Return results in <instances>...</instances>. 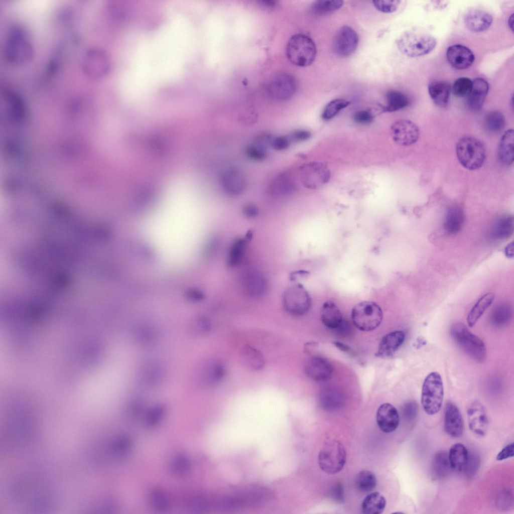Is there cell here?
<instances>
[{"label": "cell", "mask_w": 514, "mask_h": 514, "mask_svg": "<svg viewBox=\"0 0 514 514\" xmlns=\"http://www.w3.org/2000/svg\"><path fill=\"white\" fill-rule=\"evenodd\" d=\"M396 43L403 54L410 57H417L432 52L436 46L437 41L427 32L413 30L403 33Z\"/></svg>", "instance_id": "cell-1"}, {"label": "cell", "mask_w": 514, "mask_h": 514, "mask_svg": "<svg viewBox=\"0 0 514 514\" xmlns=\"http://www.w3.org/2000/svg\"><path fill=\"white\" fill-rule=\"evenodd\" d=\"M450 334L455 343L471 358L480 363L485 360L486 349L484 343L462 323H453L450 327Z\"/></svg>", "instance_id": "cell-2"}, {"label": "cell", "mask_w": 514, "mask_h": 514, "mask_svg": "<svg viewBox=\"0 0 514 514\" xmlns=\"http://www.w3.org/2000/svg\"><path fill=\"white\" fill-rule=\"evenodd\" d=\"M456 153L460 163L469 170L481 167L485 159L484 145L472 136H464L459 139L456 144Z\"/></svg>", "instance_id": "cell-3"}, {"label": "cell", "mask_w": 514, "mask_h": 514, "mask_svg": "<svg viewBox=\"0 0 514 514\" xmlns=\"http://www.w3.org/2000/svg\"><path fill=\"white\" fill-rule=\"evenodd\" d=\"M286 53L288 59L293 64L300 67H306L314 62L317 50L314 42L309 37L297 34L289 40Z\"/></svg>", "instance_id": "cell-4"}, {"label": "cell", "mask_w": 514, "mask_h": 514, "mask_svg": "<svg viewBox=\"0 0 514 514\" xmlns=\"http://www.w3.org/2000/svg\"><path fill=\"white\" fill-rule=\"evenodd\" d=\"M444 398V386L440 374L436 371L425 378L422 389L421 402L424 411L429 415L440 410Z\"/></svg>", "instance_id": "cell-5"}, {"label": "cell", "mask_w": 514, "mask_h": 514, "mask_svg": "<svg viewBox=\"0 0 514 514\" xmlns=\"http://www.w3.org/2000/svg\"><path fill=\"white\" fill-rule=\"evenodd\" d=\"M346 456L344 445L338 440H330L324 444L319 453V466L327 474H336L344 467Z\"/></svg>", "instance_id": "cell-6"}, {"label": "cell", "mask_w": 514, "mask_h": 514, "mask_svg": "<svg viewBox=\"0 0 514 514\" xmlns=\"http://www.w3.org/2000/svg\"><path fill=\"white\" fill-rule=\"evenodd\" d=\"M383 314L380 306L372 301H363L356 304L351 311V319L358 329L369 331L381 323Z\"/></svg>", "instance_id": "cell-7"}, {"label": "cell", "mask_w": 514, "mask_h": 514, "mask_svg": "<svg viewBox=\"0 0 514 514\" xmlns=\"http://www.w3.org/2000/svg\"><path fill=\"white\" fill-rule=\"evenodd\" d=\"M27 36L19 28L14 27L10 31L5 46V54L12 63L21 64L27 62L32 56V47Z\"/></svg>", "instance_id": "cell-8"}, {"label": "cell", "mask_w": 514, "mask_h": 514, "mask_svg": "<svg viewBox=\"0 0 514 514\" xmlns=\"http://www.w3.org/2000/svg\"><path fill=\"white\" fill-rule=\"evenodd\" d=\"M283 303L285 311L296 317L307 313L311 306L310 296L306 289L300 283L292 285L285 291Z\"/></svg>", "instance_id": "cell-9"}, {"label": "cell", "mask_w": 514, "mask_h": 514, "mask_svg": "<svg viewBox=\"0 0 514 514\" xmlns=\"http://www.w3.org/2000/svg\"><path fill=\"white\" fill-rule=\"evenodd\" d=\"M110 66L107 54L102 49L92 47L84 53L81 60V68L86 75L98 78L108 72Z\"/></svg>", "instance_id": "cell-10"}, {"label": "cell", "mask_w": 514, "mask_h": 514, "mask_svg": "<svg viewBox=\"0 0 514 514\" xmlns=\"http://www.w3.org/2000/svg\"><path fill=\"white\" fill-rule=\"evenodd\" d=\"M299 171L303 185L309 189H317L327 183L330 179L329 170L323 162L305 164L300 167Z\"/></svg>", "instance_id": "cell-11"}, {"label": "cell", "mask_w": 514, "mask_h": 514, "mask_svg": "<svg viewBox=\"0 0 514 514\" xmlns=\"http://www.w3.org/2000/svg\"><path fill=\"white\" fill-rule=\"evenodd\" d=\"M296 81L291 75L282 73L274 75L268 81L266 92L270 98L282 101L290 99L295 94Z\"/></svg>", "instance_id": "cell-12"}, {"label": "cell", "mask_w": 514, "mask_h": 514, "mask_svg": "<svg viewBox=\"0 0 514 514\" xmlns=\"http://www.w3.org/2000/svg\"><path fill=\"white\" fill-rule=\"evenodd\" d=\"M390 134L394 141L399 145L409 146L418 141L420 130L414 122L402 119L393 123L390 127Z\"/></svg>", "instance_id": "cell-13"}, {"label": "cell", "mask_w": 514, "mask_h": 514, "mask_svg": "<svg viewBox=\"0 0 514 514\" xmlns=\"http://www.w3.org/2000/svg\"><path fill=\"white\" fill-rule=\"evenodd\" d=\"M358 43L356 32L348 26L341 27L337 32L333 40V50L339 57L346 58L356 50Z\"/></svg>", "instance_id": "cell-14"}, {"label": "cell", "mask_w": 514, "mask_h": 514, "mask_svg": "<svg viewBox=\"0 0 514 514\" xmlns=\"http://www.w3.org/2000/svg\"><path fill=\"white\" fill-rule=\"evenodd\" d=\"M468 426L471 431L479 437L485 436L488 427V419L483 406L478 401L471 403L467 409Z\"/></svg>", "instance_id": "cell-15"}, {"label": "cell", "mask_w": 514, "mask_h": 514, "mask_svg": "<svg viewBox=\"0 0 514 514\" xmlns=\"http://www.w3.org/2000/svg\"><path fill=\"white\" fill-rule=\"evenodd\" d=\"M306 374L311 379L317 381L327 380L332 376L333 368L326 359L320 356L308 358L304 365Z\"/></svg>", "instance_id": "cell-16"}, {"label": "cell", "mask_w": 514, "mask_h": 514, "mask_svg": "<svg viewBox=\"0 0 514 514\" xmlns=\"http://www.w3.org/2000/svg\"><path fill=\"white\" fill-rule=\"evenodd\" d=\"M376 421L379 428L384 433L395 431L399 426L400 417L397 409L392 404L384 403L378 408Z\"/></svg>", "instance_id": "cell-17"}, {"label": "cell", "mask_w": 514, "mask_h": 514, "mask_svg": "<svg viewBox=\"0 0 514 514\" xmlns=\"http://www.w3.org/2000/svg\"><path fill=\"white\" fill-rule=\"evenodd\" d=\"M221 186L224 192L231 196H237L243 193L246 182L243 174L237 169L226 171L220 180Z\"/></svg>", "instance_id": "cell-18"}, {"label": "cell", "mask_w": 514, "mask_h": 514, "mask_svg": "<svg viewBox=\"0 0 514 514\" xmlns=\"http://www.w3.org/2000/svg\"><path fill=\"white\" fill-rule=\"evenodd\" d=\"M446 57L449 64L459 70L468 68L474 61L472 52L467 47L458 44L448 48Z\"/></svg>", "instance_id": "cell-19"}, {"label": "cell", "mask_w": 514, "mask_h": 514, "mask_svg": "<svg viewBox=\"0 0 514 514\" xmlns=\"http://www.w3.org/2000/svg\"><path fill=\"white\" fill-rule=\"evenodd\" d=\"M444 429L448 435L454 438L460 437L463 432L462 417L457 407L451 402L445 408Z\"/></svg>", "instance_id": "cell-20"}, {"label": "cell", "mask_w": 514, "mask_h": 514, "mask_svg": "<svg viewBox=\"0 0 514 514\" xmlns=\"http://www.w3.org/2000/svg\"><path fill=\"white\" fill-rule=\"evenodd\" d=\"M493 18L487 12L479 9L469 10L464 16L466 27L470 31L479 32L486 30L492 24Z\"/></svg>", "instance_id": "cell-21"}, {"label": "cell", "mask_w": 514, "mask_h": 514, "mask_svg": "<svg viewBox=\"0 0 514 514\" xmlns=\"http://www.w3.org/2000/svg\"><path fill=\"white\" fill-rule=\"evenodd\" d=\"M405 337V332L401 330L387 334L380 342L375 356L384 358L391 357L404 342Z\"/></svg>", "instance_id": "cell-22"}, {"label": "cell", "mask_w": 514, "mask_h": 514, "mask_svg": "<svg viewBox=\"0 0 514 514\" xmlns=\"http://www.w3.org/2000/svg\"><path fill=\"white\" fill-rule=\"evenodd\" d=\"M489 90L488 82L484 78L478 77L472 81L471 88L467 95L469 107L477 111L482 107Z\"/></svg>", "instance_id": "cell-23"}, {"label": "cell", "mask_w": 514, "mask_h": 514, "mask_svg": "<svg viewBox=\"0 0 514 514\" xmlns=\"http://www.w3.org/2000/svg\"><path fill=\"white\" fill-rule=\"evenodd\" d=\"M296 186L291 177L287 173H282L277 176L269 187V193L275 197H286L291 195L295 190Z\"/></svg>", "instance_id": "cell-24"}, {"label": "cell", "mask_w": 514, "mask_h": 514, "mask_svg": "<svg viewBox=\"0 0 514 514\" xmlns=\"http://www.w3.org/2000/svg\"><path fill=\"white\" fill-rule=\"evenodd\" d=\"M245 292L251 297L263 296L267 290V284L264 277L256 272H249L243 279Z\"/></svg>", "instance_id": "cell-25"}, {"label": "cell", "mask_w": 514, "mask_h": 514, "mask_svg": "<svg viewBox=\"0 0 514 514\" xmlns=\"http://www.w3.org/2000/svg\"><path fill=\"white\" fill-rule=\"evenodd\" d=\"M514 132L508 129L502 136L498 146V157L505 166H510L513 161Z\"/></svg>", "instance_id": "cell-26"}, {"label": "cell", "mask_w": 514, "mask_h": 514, "mask_svg": "<svg viewBox=\"0 0 514 514\" xmlns=\"http://www.w3.org/2000/svg\"><path fill=\"white\" fill-rule=\"evenodd\" d=\"M451 87L445 81H435L428 85V92L433 102L438 106H447L450 95Z\"/></svg>", "instance_id": "cell-27"}, {"label": "cell", "mask_w": 514, "mask_h": 514, "mask_svg": "<svg viewBox=\"0 0 514 514\" xmlns=\"http://www.w3.org/2000/svg\"><path fill=\"white\" fill-rule=\"evenodd\" d=\"M241 359L248 369L259 371L265 366V361L262 353L257 349L250 345H245L240 351Z\"/></svg>", "instance_id": "cell-28"}, {"label": "cell", "mask_w": 514, "mask_h": 514, "mask_svg": "<svg viewBox=\"0 0 514 514\" xmlns=\"http://www.w3.org/2000/svg\"><path fill=\"white\" fill-rule=\"evenodd\" d=\"M448 455L451 469L458 472H464L468 456V452L465 446L461 443L453 445Z\"/></svg>", "instance_id": "cell-29"}, {"label": "cell", "mask_w": 514, "mask_h": 514, "mask_svg": "<svg viewBox=\"0 0 514 514\" xmlns=\"http://www.w3.org/2000/svg\"><path fill=\"white\" fill-rule=\"evenodd\" d=\"M343 317L338 307L331 301L324 302L321 309V320L326 327L335 329Z\"/></svg>", "instance_id": "cell-30"}, {"label": "cell", "mask_w": 514, "mask_h": 514, "mask_svg": "<svg viewBox=\"0 0 514 514\" xmlns=\"http://www.w3.org/2000/svg\"><path fill=\"white\" fill-rule=\"evenodd\" d=\"M494 299L492 293H488L481 296L469 311L467 323L469 327H473Z\"/></svg>", "instance_id": "cell-31"}, {"label": "cell", "mask_w": 514, "mask_h": 514, "mask_svg": "<svg viewBox=\"0 0 514 514\" xmlns=\"http://www.w3.org/2000/svg\"><path fill=\"white\" fill-rule=\"evenodd\" d=\"M386 506L385 497L378 492L367 495L361 503L362 512L365 514H380Z\"/></svg>", "instance_id": "cell-32"}, {"label": "cell", "mask_w": 514, "mask_h": 514, "mask_svg": "<svg viewBox=\"0 0 514 514\" xmlns=\"http://www.w3.org/2000/svg\"><path fill=\"white\" fill-rule=\"evenodd\" d=\"M319 401L323 408L327 410H335L342 406L343 397L339 390L328 387L321 392Z\"/></svg>", "instance_id": "cell-33"}, {"label": "cell", "mask_w": 514, "mask_h": 514, "mask_svg": "<svg viewBox=\"0 0 514 514\" xmlns=\"http://www.w3.org/2000/svg\"><path fill=\"white\" fill-rule=\"evenodd\" d=\"M252 232L248 231L244 238L235 240L231 246L227 256V265L233 267L238 265L244 253L247 242L250 240Z\"/></svg>", "instance_id": "cell-34"}, {"label": "cell", "mask_w": 514, "mask_h": 514, "mask_svg": "<svg viewBox=\"0 0 514 514\" xmlns=\"http://www.w3.org/2000/svg\"><path fill=\"white\" fill-rule=\"evenodd\" d=\"M464 222V215L461 209L451 207L447 211L444 222V228L450 234H455L461 229Z\"/></svg>", "instance_id": "cell-35"}, {"label": "cell", "mask_w": 514, "mask_h": 514, "mask_svg": "<svg viewBox=\"0 0 514 514\" xmlns=\"http://www.w3.org/2000/svg\"><path fill=\"white\" fill-rule=\"evenodd\" d=\"M513 230V217L510 215L504 216L495 222L492 228L491 234L496 239H505L512 234Z\"/></svg>", "instance_id": "cell-36"}, {"label": "cell", "mask_w": 514, "mask_h": 514, "mask_svg": "<svg viewBox=\"0 0 514 514\" xmlns=\"http://www.w3.org/2000/svg\"><path fill=\"white\" fill-rule=\"evenodd\" d=\"M451 469L446 452L439 451L434 456L432 461V471L438 479L445 478Z\"/></svg>", "instance_id": "cell-37"}, {"label": "cell", "mask_w": 514, "mask_h": 514, "mask_svg": "<svg viewBox=\"0 0 514 514\" xmlns=\"http://www.w3.org/2000/svg\"><path fill=\"white\" fill-rule=\"evenodd\" d=\"M512 311L510 306L506 304H501L493 309L491 316L490 321L495 326L501 327L508 323L512 317Z\"/></svg>", "instance_id": "cell-38"}, {"label": "cell", "mask_w": 514, "mask_h": 514, "mask_svg": "<svg viewBox=\"0 0 514 514\" xmlns=\"http://www.w3.org/2000/svg\"><path fill=\"white\" fill-rule=\"evenodd\" d=\"M387 105L384 107V111L394 112L407 106L409 104L407 97L397 90H391L386 95Z\"/></svg>", "instance_id": "cell-39"}, {"label": "cell", "mask_w": 514, "mask_h": 514, "mask_svg": "<svg viewBox=\"0 0 514 514\" xmlns=\"http://www.w3.org/2000/svg\"><path fill=\"white\" fill-rule=\"evenodd\" d=\"M377 484L375 474L369 470H362L357 475L355 480L356 488L360 492H368L373 490Z\"/></svg>", "instance_id": "cell-40"}, {"label": "cell", "mask_w": 514, "mask_h": 514, "mask_svg": "<svg viewBox=\"0 0 514 514\" xmlns=\"http://www.w3.org/2000/svg\"><path fill=\"white\" fill-rule=\"evenodd\" d=\"M484 122L486 128L492 133L500 132L504 127L505 120L503 114L498 110H493L485 116Z\"/></svg>", "instance_id": "cell-41"}, {"label": "cell", "mask_w": 514, "mask_h": 514, "mask_svg": "<svg viewBox=\"0 0 514 514\" xmlns=\"http://www.w3.org/2000/svg\"><path fill=\"white\" fill-rule=\"evenodd\" d=\"M226 368L219 362H213L209 364L205 371V377L208 382L212 384L217 383L224 378Z\"/></svg>", "instance_id": "cell-42"}, {"label": "cell", "mask_w": 514, "mask_h": 514, "mask_svg": "<svg viewBox=\"0 0 514 514\" xmlns=\"http://www.w3.org/2000/svg\"><path fill=\"white\" fill-rule=\"evenodd\" d=\"M341 0H320L313 4L312 9L316 14H324L340 9L343 4Z\"/></svg>", "instance_id": "cell-43"}, {"label": "cell", "mask_w": 514, "mask_h": 514, "mask_svg": "<svg viewBox=\"0 0 514 514\" xmlns=\"http://www.w3.org/2000/svg\"><path fill=\"white\" fill-rule=\"evenodd\" d=\"M350 104V102L342 99H335L330 101L325 107L322 117L325 120L334 117L341 109Z\"/></svg>", "instance_id": "cell-44"}, {"label": "cell", "mask_w": 514, "mask_h": 514, "mask_svg": "<svg viewBox=\"0 0 514 514\" xmlns=\"http://www.w3.org/2000/svg\"><path fill=\"white\" fill-rule=\"evenodd\" d=\"M472 81L468 77H462L457 79L452 86L453 94L458 97L464 96L469 92Z\"/></svg>", "instance_id": "cell-45"}, {"label": "cell", "mask_w": 514, "mask_h": 514, "mask_svg": "<svg viewBox=\"0 0 514 514\" xmlns=\"http://www.w3.org/2000/svg\"><path fill=\"white\" fill-rule=\"evenodd\" d=\"M401 1L399 0H374L372 1L375 8L384 13H391L398 8Z\"/></svg>", "instance_id": "cell-46"}, {"label": "cell", "mask_w": 514, "mask_h": 514, "mask_svg": "<svg viewBox=\"0 0 514 514\" xmlns=\"http://www.w3.org/2000/svg\"><path fill=\"white\" fill-rule=\"evenodd\" d=\"M245 153L249 159L255 161H262L267 157V150L255 144L248 147Z\"/></svg>", "instance_id": "cell-47"}, {"label": "cell", "mask_w": 514, "mask_h": 514, "mask_svg": "<svg viewBox=\"0 0 514 514\" xmlns=\"http://www.w3.org/2000/svg\"><path fill=\"white\" fill-rule=\"evenodd\" d=\"M418 411V405L415 402L413 401L405 403L402 408L403 416L408 421H412L416 418Z\"/></svg>", "instance_id": "cell-48"}, {"label": "cell", "mask_w": 514, "mask_h": 514, "mask_svg": "<svg viewBox=\"0 0 514 514\" xmlns=\"http://www.w3.org/2000/svg\"><path fill=\"white\" fill-rule=\"evenodd\" d=\"M479 465L478 457L474 454H469L464 472L468 476H473L477 471Z\"/></svg>", "instance_id": "cell-49"}, {"label": "cell", "mask_w": 514, "mask_h": 514, "mask_svg": "<svg viewBox=\"0 0 514 514\" xmlns=\"http://www.w3.org/2000/svg\"><path fill=\"white\" fill-rule=\"evenodd\" d=\"M374 115L369 110H360L356 111L353 115V119L356 123L367 124L371 122Z\"/></svg>", "instance_id": "cell-50"}, {"label": "cell", "mask_w": 514, "mask_h": 514, "mask_svg": "<svg viewBox=\"0 0 514 514\" xmlns=\"http://www.w3.org/2000/svg\"><path fill=\"white\" fill-rule=\"evenodd\" d=\"M290 140L289 138L280 136L273 139L272 147L277 151H282L289 148Z\"/></svg>", "instance_id": "cell-51"}, {"label": "cell", "mask_w": 514, "mask_h": 514, "mask_svg": "<svg viewBox=\"0 0 514 514\" xmlns=\"http://www.w3.org/2000/svg\"><path fill=\"white\" fill-rule=\"evenodd\" d=\"M330 497L337 502H342L344 499V489L340 483L332 486L329 492Z\"/></svg>", "instance_id": "cell-52"}, {"label": "cell", "mask_w": 514, "mask_h": 514, "mask_svg": "<svg viewBox=\"0 0 514 514\" xmlns=\"http://www.w3.org/2000/svg\"><path fill=\"white\" fill-rule=\"evenodd\" d=\"M335 329L337 334L342 337H347L351 334L352 331L350 323L343 318Z\"/></svg>", "instance_id": "cell-53"}, {"label": "cell", "mask_w": 514, "mask_h": 514, "mask_svg": "<svg viewBox=\"0 0 514 514\" xmlns=\"http://www.w3.org/2000/svg\"><path fill=\"white\" fill-rule=\"evenodd\" d=\"M311 136V134L308 131L298 130L291 134L290 140L294 142H300L309 139Z\"/></svg>", "instance_id": "cell-54"}, {"label": "cell", "mask_w": 514, "mask_h": 514, "mask_svg": "<svg viewBox=\"0 0 514 514\" xmlns=\"http://www.w3.org/2000/svg\"><path fill=\"white\" fill-rule=\"evenodd\" d=\"M513 443H511L506 445L496 455V459L497 461H502L508 458L512 457L514 455Z\"/></svg>", "instance_id": "cell-55"}, {"label": "cell", "mask_w": 514, "mask_h": 514, "mask_svg": "<svg viewBox=\"0 0 514 514\" xmlns=\"http://www.w3.org/2000/svg\"><path fill=\"white\" fill-rule=\"evenodd\" d=\"M258 209L256 206L252 204H246L242 209L243 215L249 218H252L256 217L258 214Z\"/></svg>", "instance_id": "cell-56"}, {"label": "cell", "mask_w": 514, "mask_h": 514, "mask_svg": "<svg viewBox=\"0 0 514 514\" xmlns=\"http://www.w3.org/2000/svg\"><path fill=\"white\" fill-rule=\"evenodd\" d=\"M198 324L200 329L203 331H208L211 328L210 322L205 318L201 319Z\"/></svg>", "instance_id": "cell-57"}, {"label": "cell", "mask_w": 514, "mask_h": 514, "mask_svg": "<svg viewBox=\"0 0 514 514\" xmlns=\"http://www.w3.org/2000/svg\"><path fill=\"white\" fill-rule=\"evenodd\" d=\"M333 344L339 350L346 353H352L351 349L346 344L337 341H334Z\"/></svg>", "instance_id": "cell-58"}, {"label": "cell", "mask_w": 514, "mask_h": 514, "mask_svg": "<svg viewBox=\"0 0 514 514\" xmlns=\"http://www.w3.org/2000/svg\"><path fill=\"white\" fill-rule=\"evenodd\" d=\"M505 256L508 258H512L514 254V243L513 241L509 243L505 247L504 249Z\"/></svg>", "instance_id": "cell-59"}, {"label": "cell", "mask_w": 514, "mask_h": 514, "mask_svg": "<svg viewBox=\"0 0 514 514\" xmlns=\"http://www.w3.org/2000/svg\"><path fill=\"white\" fill-rule=\"evenodd\" d=\"M260 2L263 7L267 9L274 8L277 3L275 1H263Z\"/></svg>", "instance_id": "cell-60"}, {"label": "cell", "mask_w": 514, "mask_h": 514, "mask_svg": "<svg viewBox=\"0 0 514 514\" xmlns=\"http://www.w3.org/2000/svg\"><path fill=\"white\" fill-rule=\"evenodd\" d=\"M513 14H512L510 16V17L509 18L508 21L509 27L511 29L512 31L513 30Z\"/></svg>", "instance_id": "cell-61"}]
</instances>
